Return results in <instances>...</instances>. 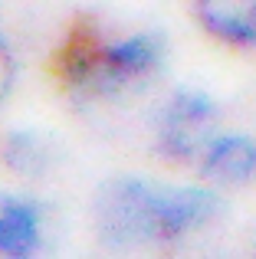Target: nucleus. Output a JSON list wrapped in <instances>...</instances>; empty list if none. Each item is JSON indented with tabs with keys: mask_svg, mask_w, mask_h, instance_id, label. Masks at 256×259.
<instances>
[{
	"mask_svg": "<svg viewBox=\"0 0 256 259\" xmlns=\"http://www.w3.org/2000/svg\"><path fill=\"white\" fill-rule=\"evenodd\" d=\"M220 217V197L210 187H164L138 177L109 181L99 190L96 220L109 240L151 243L181 240Z\"/></svg>",
	"mask_w": 256,
	"mask_h": 259,
	"instance_id": "1",
	"label": "nucleus"
},
{
	"mask_svg": "<svg viewBox=\"0 0 256 259\" xmlns=\"http://www.w3.org/2000/svg\"><path fill=\"white\" fill-rule=\"evenodd\" d=\"M164 36L161 33H132L109 39L96 23H72L53 56V72L72 95L112 99L145 85L164 66Z\"/></svg>",
	"mask_w": 256,
	"mask_h": 259,
	"instance_id": "2",
	"label": "nucleus"
},
{
	"mask_svg": "<svg viewBox=\"0 0 256 259\" xmlns=\"http://www.w3.org/2000/svg\"><path fill=\"white\" fill-rule=\"evenodd\" d=\"M217 105L197 89H178L154 118V148L167 161H194L214 138Z\"/></svg>",
	"mask_w": 256,
	"mask_h": 259,
	"instance_id": "3",
	"label": "nucleus"
},
{
	"mask_svg": "<svg viewBox=\"0 0 256 259\" xmlns=\"http://www.w3.org/2000/svg\"><path fill=\"white\" fill-rule=\"evenodd\" d=\"M197 158L207 181L246 184L256 177V141L250 135H214Z\"/></svg>",
	"mask_w": 256,
	"mask_h": 259,
	"instance_id": "4",
	"label": "nucleus"
},
{
	"mask_svg": "<svg viewBox=\"0 0 256 259\" xmlns=\"http://www.w3.org/2000/svg\"><path fill=\"white\" fill-rule=\"evenodd\" d=\"M200 26L227 46H256V0H194Z\"/></svg>",
	"mask_w": 256,
	"mask_h": 259,
	"instance_id": "5",
	"label": "nucleus"
},
{
	"mask_svg": "<svg viewBox=\"0 0 256 259\" xmlns=\"http://www.w3.org/2000/svg\"><path fill=\"white\" fill-rule=\"evenodd\" d=\"M43 240V217L36 203L0 190V253L4 256H30Z\"/></svg>",
	"mask_w": 256,
	"mask_h": 259,
	"instance_id": "6",
	"label": "nucleus"
},
{
	"mask_svg": "<svg viewBox=\"0 0 256 259\" xmlns=\"http://www.w3.org/2000/svg\"><path fill=\"white\" fill-rule=\"evenodd\" d=\"M7 164L17 174H39L46 167V145L36 138V135L17 132L10 141H7Z\"/></svg>",
	"mask_w": 256,
	"mask_h": 259,
	"instance_id": "7",
	"label": "nucleus"
},
{
	"mask_svg": "<svg viewBox=\"0 0 256 259\" xmlns=\"http://www.w3.org/2000/svg\"><path fill=\"white\" fill-rule=\"evenodd\" d=\"M10 85H13V56H10V50L0 43V102L10 92Z\"/></svg>",
	"mask_w": 256,
	"mask_h": 259,
	"instance_id": "8",
	"label": "nucleus"
}]
</instances>
